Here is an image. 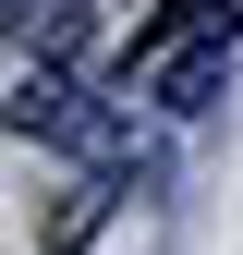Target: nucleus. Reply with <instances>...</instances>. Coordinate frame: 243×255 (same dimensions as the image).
<instances>
[{
    "label": "nucleus",
    "mask_w": 243,
    "mask_h": 255,
    "mask_svg": "<svg viewBox=\"0 0 243 255\" xmlns=\"http://www.w3.org/2000/svg\"><path fill=\"white\" fill-rule=\"evenodd\" d=\"M134 182H146V170H85L73 195L49 207V231H37V243H49V255H73V243H98V219H110L122 195H134Z\"/></svg>",
    "instance_id": "obj_1"
}]
</instances>
